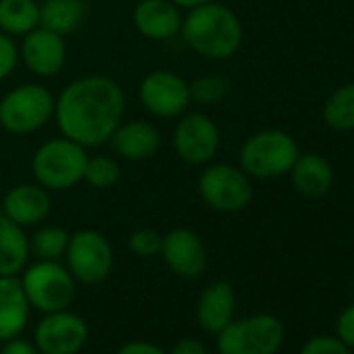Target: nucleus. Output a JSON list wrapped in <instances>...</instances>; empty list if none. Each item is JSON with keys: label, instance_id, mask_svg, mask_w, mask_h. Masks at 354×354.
I'll return each instance as SVG.
<instances>
[{"label": "nucleus", "instance_id": "nucleus-5", "mask_svg": "<svg viewBox=\"0 0 354 354\" xmlns=\"http://www.w3.org/2000/svg\"><path fill=\"white\" fill-rule=\"evenodd\" d=\"M88 154L86 148L69 138H57L38 148L32 171L46 190H69L84 180Z\"/></svg>", "mask_w": 354, "mask_h": 354}, {"label": "nucleus", "instance_id": "nucleus-21", "mask_svg": "<svg viewBox=\"0 0 354 354\" xmlns=\"http://www.w3.org/2000/svg\"><path fill=\"white\" fill-rule=\"evenodd\" d=\"M30 240L21 225L0 215V275L17 277L30 261Z\"/></svg>", "mask_w": 354, "mask_h": 354}, {"label": "nucleus", "instance_id": "nucleus-15", "mask_svg": "<svg viewBox=\"0 0 354 354\" xmlns=\"http://www.w3.org/2000/svg\"><path fill=\"white\" fill-rule=\"evenodd\" d=\"M184 17L171 0H142L133 11L138 32L148 40H171L182 32Z\"/></svg>", "mask_w": 354, "mask_h": 354}, {"label": "nucleus", "instance_id": "nucleus-28", "mask_svg": "<svg viewBox=\"0 0 354 354\" xmlns=\"http://www.w3.org/2000/svg\"><path fill=\"white\" fill-rule=\"evenodd\" d=\"M160 244H162V236L154 230H138L129 236V250L136 254V257H142V259H148V257H154L160 252Z\"/></svg>", "mask_w": 354, "mask_h": 354}, {"label": "nucleus", "instance_id": "nucleus-1", "mask_svg": "<svg viewBox=\"0 0 354 354\" xmlns=\"http://www.w3.org/2000/svg\"><path fill=\"white\" fill-rule=\"evenodd\" d=\"M125 111L121 86L102 75H88L71 82L55 104V117L65 138L94 148L111 140Z\"/></svg>", "mask_w": 354, "mask_h": 354}, {"label": "nucleus", "instance_id": "nucleus-20", "mask_svg": "<svg viewBox=\"0 0 354 354\" xmlns=\"http://www.w3.org/2000/svg\"><path fill=\"white\" fill-rule=\"evenodd\" d=\"M290 175L296 192L306 198H319L327 194L333 184L331 165L315 152L298 154L294 167L290 169Z\"/></svg>", "mask_w": 354, "mask_h": 354}, {"label": "nucleus", "instance_id": "nucleus-8", "mask_svg": "<svg viewBox=\"0 0 354 354\" xmlns=\"http://www.w3.org/2000/svg\"><path fill=\"white\" fill-rule=\"evenodd\" d=\"M203 201L219 213H238L252 201V184L248 175L234 165H213L198 180Z\"/></svg>", "mask_w": 354, "mask_h": 354}, {"label": "nucleus", "instance_id": "nucleus-31", "mask_svg": "<svg viewBox=\"0 0 354 354\" xmlns=\"http://www.w3.org/2000/svg\"><path fill=\"white\" fill-rule=\"evenodd\" d=\"M335 337H339L350 350H354V304L346 306L335 321Z\"/></svg>", "mask_w": 354, "mask_h": 354}, {"label": "nucleus", "instance_id": "nucleus-35", "mask_svg": "<svg viewBox=\"0 0 354 354\" xmlns=\"http://www.w3.org/2000/svg\"><path fill=\"white\" fill-rule=\"evenodd\" d=\"M175 7H184V9H194V7H201L205 3H211V0H171Z\"/></svg>", "mask_w": 354, "mask_h": 354}, {"label": "nucleus", "instance_id": "nucleus-7", "mask_svg": "<svg viewBox=\"0 0 354 354\" xmlns=\"http://www.w3.org/2000/svg\"><path fill=\"white\" fill-rule=\"evenodd\" d=\"M57 98L44 86L26 84L0 100V125L7 131L26 136L50 121Z\"/></svg>", "mask_w": 354, "mask_h": 354}, {"label": "nucleus", "instance_id": "nucleus-14", "mask_svg": "<svg viewBox=\"0 0 354 354\" xmlns=\"http://www.w3.org/2000/svg\"><path fill=\"white\" fill-rule=\"evenodd\" d=\"M21 57L32 73L40 77H50L63 69L67 59V46L63 36L38 26L36 30L24 36Z\"/></svg>", "mask_w": 354, "mask_h": 354}, {"label": "nucleus", "instance_id": "nucleus-4", "mask_svg": "<svg viewBox=\"0 0 354 354\" xmlns=\"http://www.w3.org/2000/svg\"><path fill=\"white\" fill-rule=\"evenodd\" d=\"M286 339V325L279 317L261 313L234 319L217 333L219 354H277Z\"/></svg>", "mask_w": 354, "mask_h": 354}, {"label": "nucleus", "instance_id": "nucleus-18", "mask_svg": "<svg viewBox=\"0 0 354 354\" xmlns=\"http://www.w3.org/2000/svg\"><path fill=\"white\" fill-rule=\"evenodd\" d=\"M30 302L19 277L0 275V342L19 337L30 323Z\"/></svg>", "mask_w": 354, "mask_h": 354}, {"label": "nucleus", "instance_id": "nucleus-34", "mask_svg": "<svg viewBox=\"0 0 354 354\" xmlns=\"http://www.w3.org/2000/svg\"><path fill=\"white\" fill-rule=\"evenodd\" d=\"M167 354H209L207 346L196 339V337H184L180 342H175L173 348Z\"/></svg>", "mask_w": 354, "mask_h": 354}, {"label": "nucleus", "instance_id": "nucleus-13", "mask_svg": "<svg viewBox=\"0 0 354 354\" xmlns=\"http://www.w3.org/2000/svg\"><path fill=\"white\" fill-rule=\"evenodd\" d=\"M165 265L184 279H198L207 271V248L192 230L177 227L162 236L160 252Z\"/></svg>", "mask_w": 354, "mask_h": 354}, {"label": "nucleus", "instance_id": "nucleus-16", "mask_svg": "<svg viewBox=\"0 0 354 354\" xmlns=\"http://www.w3.org/2000/svg\"><path fill=\"white\" fill-rule=\"evenodd\" d=\"M236 290L227 281L209 283L196 302V321L209 333H219L234 321L236 315Z\"/></svg>", "mask_w": 354, "mask_h": 354}, {"label": "nucleus", "instance_id": "nucleus-23", "mask_svg": "<svg viewBox=\"0 0 354 354\" xmlns=\"http://www.w3.org/2000/svg\"><path fill=\"white\" fill-rule=\"evenodd\" d=\"M40 26V5L36 0H0V32L26 36Z\"/></svg>", "mask_w": 354, "mask_h": 354}, {"label": "nucleus", "instance_id": "nucleus-24", "mask_svg": "<svg viewBox=\"0 0 354 354\" xmlns=\"http://www.w3.org/2000/svg\"><path fill=\"white\" fill-rule=\"evenodd\" d=\"M325 123L335 131L354 129V82L339 86L323 106Z\"/></svg>", "mask_w": 354, "mask_h": 354}, {"label": "nucleus", "instance_id": "nucleus-29", "mask_svg": "<svg viewBox=\"0 0 354 354\" xmlns=\"http://www.w3.org/2000/svg\"><path fill=\"white\" fill-rule=\"evenodd\" d=\"M300 354H352V350L335 335H315L302 346Z\"/></svg>", "mask_w": 354, "mask_h": 354}, {"label": "nucleus", "instance_id": "nucleus-6", "mask_svg": "<svg viewBox=\"0 0 354 354\" xmlns=\"http://www.w3.org/2000/svg\"><path fill=\"white\" fill-rule=\"evenodd\" d=\"M19 279L30 306L42 315L65 310L75 298V279L59 261H36Z\"/></svg>", "mask_w": 354, "mask_h": 354}, {"label": "nucleus", "instance_id": "nucleus-12", "mask_svg": "<svg viewBox=\"0 0 354 354\" xmlns=\"http://www.w3.org/2000/svg\"><path fill=\"white\" fill-rule=\"evenodd\" d=\"M219 144H221V136L217 123L203 113L186 115L184 119H180V123H177L173 131L175 152L188 165L209 162L217 154Z\"/></svg>", "mask_w": 354, "mask_h": 354}, {"label": "nucleus", "instance_id": "nucleus-30", "mask_svg": "<svg viewBox=\"0 0 354 354\" xmlns=\"http://www.w3.org/2000/svg\"><path fill=\"white\" fill-rule=\"evenodd\" d=\"M19 61V50L13 38L5 32H0V82L7 80L13 69L17 67Z\"/></svg>", "mask_w": 354, "mask_h": 354}, {"label": "nucleus", "instance_id": "nucleus-2", "mask_svg": "<svg viewBox=\"0 0 354 354\" xmlns=\"http://www.w3.org/2000/svg\"><path fill=\"white\" fill-rule=\"evenodd\" d=\"M182 36L201 57L223 61L238 53L244 32L232 9L211 0V3L190 9L188 17L182 21Z\"/></svg>", "mask_w": 354, "mask_h": 354}, {"label": "nucleus", "instance_id": "nucleus-10", "mask_svg": "<svg viewBox=\"0 0 354 354\" xmlns=\"http://www.w3.org/2000/svg\"><path fill=\"white\" fill-rule=\"evenodd\" d=\"M90 337L86 319L71 310L46 313L34 331V344L40 354H77Z\"/></svg>", "mask_w": 354, "mask_h": 354}, {"label": "nucleus", "instance_id": "nucleus-11", "mask_svg": "<svg viewBox=\"0 0 354 354\" xmlns=\"http://www.w3.org/2000/svg\"><path fill=\"white\" fill-rule=\"evenodd\" d=\"M140 100L144 109L156 117L173 119L186 113L190 100V84L171 71H152L140 84Z\"/></svg>", "mask_w": 354, "mask_h": 354}, {"label": "nucleus", "instance_id": "nucleus-17", "mask_svg": "<svg viewBox=\"0 0 354 354\" xmlns=\"http://www.w3.org/2000/svg\"><path fill=\"white\" fill-rule=\"evenodd\" d=\"M53 203L44 186L24 184L7 192L3 201V215L21 227L42 223L50 215Z\"/></svg>", "mask_w": 354, "mask_h": 354}, {"label": "nucleus", "instance_id": "nucleus-22", "mask_svg": "<svg viewBox=\"0 0 354 354\" xmlns=\"http://www.w3.org/2000/svg\"><path fill=\"white\" fill-rule=\"evenodd\" d=\"M86 0H44L40 5V26L59 34H73L86 19Z\"/></svg>", "mask_w": 354, "mask_h": 354}, {"label": "nucleus", "instance_id": "nucleus-3", "mask_svg": "<svg viewBox=\"0 0 354 354\" xmlns=\"http://www.w3.org/2000/svg\"><path fill=\"white\" fill-rule=\"evenodd\" d=\"M300 150L294 138L281 129L252 133L240 148V169L259 180H271L290 173Z\"/></svg>", "mask_w": 354, "mask_h": 354}, {"label": "nucleus", "instance_id": "nucleus-27", "mask_svg": "<svg viewBox=\"0 0 354 354\" xmlns=\"http://www.w3.org/2000/svg\"><path fill=\"white\" fill-rule=\"evenodd\" d=\"M230 80L223 75H207L190 84V100L198 104H215L221 102L230 94Z\"/></svg>", "mask_w": 354, "mask_h": 354}, {"label": "nucleus", "instance_id": "nucleus-26", "mask_svg": "<svg viewBox=\"0 0 354 354\" xmlns=\"http://www.w3.org/2000/svg\"><path fill=\"white\" fill-rule=\"evenodd\" d=\"M119 165L115 158L111 156H94V158H88L86 162V171H84V180L96 188V190H106V188H113L117 182H119Z\"/></svg>", "mask_w": 354, "mask_h": 354}, {"label": "nucleus", "instance_id": "nucleus-36", "mask_svg": "<svg viewBox=\"0 0 354 354\" xmlns=\"http://www.w3.org/2000/svg\"><path fill=\"white\" fill-rule=\"evenodd\" d=\"M0 215H3V205H0Z\"/></svg>", "mask_w": 354, "mask_h": 354}, {"label": "nucleus", "instance_id": "nucleus-25", "mask_svg": "<svg viewBox=\"0 0 354 354\" xmlns=\"http://www.w3.org/2000/svg\"><path fill=\"white\" fill-rule=\"evenodd\" d=\"M69 238L71 236L63 227H42L30 240V252L38 261H59L67 252Z\"/></svg>", "mask_w": 354, "mask_h": 354}, {"label": "nucleus", "instance_id": "nucleus-19", "mask_svg": "<svg viewBox=\"0 0 354 354\" xmlns=\"http://www.w3.org/2000/svg\"><path fill=\"white\" fill-rule=\"evenodd\" d=\"M109 142L119 156L127 160H144L158 150L160 136L150 121H127L119 123Z\"/></svg>", "mask_w": 354, "mask_h": 354}, {"label": "nucleus", "instance_id": "nucleus-33", "mask_svg": "<svg viewBox=\"0 0 354 354\" xmlns=\"http://www.w3.org/2000/svg\"><path fill=\"white\" fill-rule=\"evenodd\" d=\"M117 354H167L158 344H152V342H146V339H133V342H127L123 344Z\"/></svg>", "mask_w": 354, "mask_h": 354}, {"label": "nucleus", "instance_id": "nucleus-32", "mask_svg": "<svg viewBox=\"0 0 354 354\" xmlns=\"http://www.w3.org/2000/svg\"><path fill=\"white\" fill-rule=\"evenodd\" d=\"M0 354H40V350L36 348L34 342L24 339L19 335V337L3 342V346H0Z\"/></svg>", "mask_w": 354, "mask_h": 354}, {"label": "nucleus", "instance_id": "nucleus-9", "mask_svg": "<svg viewBox=\"0 0 354 354\" xmlns=\"http://www.w3.org/2000/svg\"><path fill=\"white\" fill-rule=\"evenodd\" d=\"M67 269L75 281L86 286L102 283L113 271V248L111 242L94 230H82L69 238L67 246Z\"/></svg>", "mask_w": 354, "mask_h": 354}]
</instances>
